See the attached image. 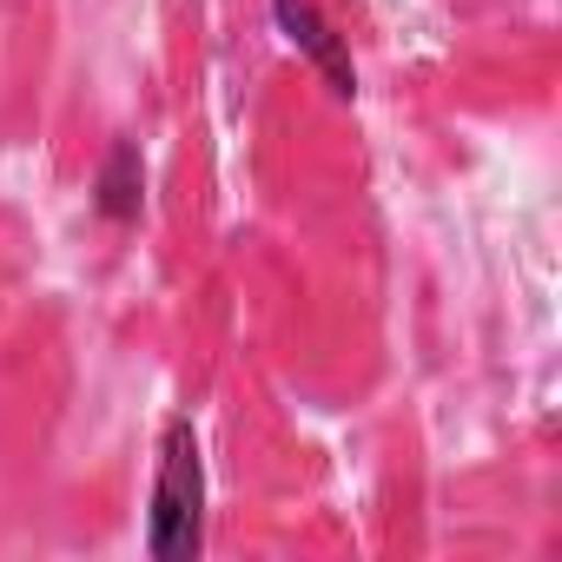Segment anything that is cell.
Here are the masks:
<instances>
[{"label":"cell","mask_w":562,"mask_h":562,"mask_svg":"<svg viewBox=\"0 0 562 562\" xmlns=\"http://www.w3.org/2000/svg\"><path fill=\"white\" fill-rule=\"evenodd\" d=\"M100 212L106 218H133L139 212V153L133 146H120L106 159V172H100Z\"/></svg>","instance_id":"obj_3"},{"label":"cell","mask_w":562,"mask_h":562,"mask_svg":"<svg viewBox=\"0 0 562 562\" xmlns=\"http://www.w3.org/2000/svg\"><path fill=\"white\" fill-rule=\"evenodd\" d=\"M205 542V457L192 417H172L159 437V476H153V509H146V549L153 555H199Z\"/></svg>","instance_id":"obj_1"},{"label":"cell","mask_w":562,"mask_h":562,"mask_svg":"<svg viewBox=\"0 0 562 562\" xmlns=\"http://www.w3.org/2000/svg\"><path fill=\"white\" fill-rule=\"evenodd\" d=\"M271 14H278V27H285V41L331 80V93L338 100H351L358 93V74H351V54H345V41L331 34V21L318 14V0H271Z\"/></svg>","instance_id":"obj_2"}]
</instances>
